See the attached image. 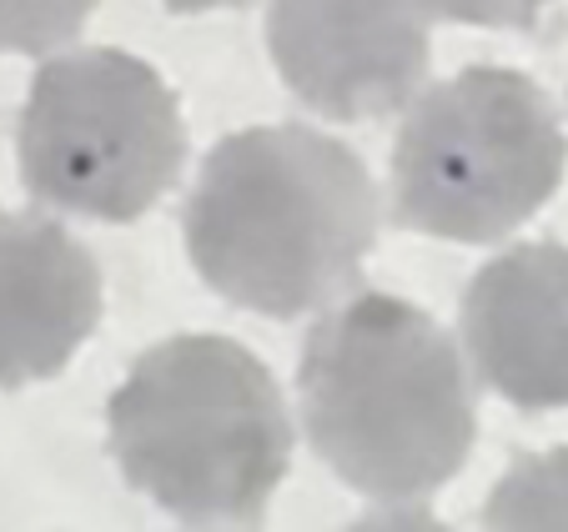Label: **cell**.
Listing matches in <instances>:
<instances>
[{"label":"cell","instance_id":"6da1fadb","mask_svg":"<svg viewBox=\"0 0 568 532\" xmlns=\"http://www.w3.org/2000/svg\"><path fill=\"white\" fill-rule=\"evenodd\" d=\"M377 242V192L353 146L312 126L216 141L186 196V252L212 291L302 317L353 291Z\"/></svg>","mask_w":568,"mask_h":532},{"label":"cell","instance_id":"7a4b0ae2","mask_svg":"<svg viewBox=\"0 0 568 532\" xmlns=\"http://www.w3.org/2000/svg\"><path fill=\"white\" fill-rule=\"evenodd\" d=\"M297 397L317 458L383 502L438 492L478 432L453 337L423 307L383 291H357L307 331Z\"/></svg>","mask_w":568,"mask_h":532},{"label":"cell","instance_id":"3957f363","mask_svg":"<svg viewBox=\"0 0 568 532\" xmlns=\"http://www.w3.org/2000/svg\"><path fill=\"white\" fill-rule=\"evenodd\" d=\"M111 458L182 522H257L287 478L292 417L257 351L186 331L141 351L111 392Z\"/></svg>","mask_w":568,"mask_h":532},{"label":"cell","instance_id":"277c9868","mask_svg":"<svg viewBox=\"0 0 568 532\" xmlns=\"http://www.w3.org/2000/svg\"><path fill=\"white\" fill-rule=\"evenodd\" d=\"M568 141L524 71L468 65L413 101L393 141L397 226L443 242H498L558 192Z\"/></svg>","mask_w":568,"mask_h":532},{"label":"cell","instance_id":"5b68a950","mask_svg":"<svg viewBox=\"0 0 568 532\" xmlns=\"http://www.w3.org/2000/svg\"><path fill=\"white\" fill-rule=\"evenodd\" d=\"M172 85L111 45L45 61L21 111V176L36 202L91 222H136L182 176Z\"/></svg>","mask_w":568,"mask_h":532},{"label":"cell","instance_id":"8992f818","mask_svg":"<svg viewBox=\"0 0 568 532\" xmlns=\"http://www.w3.org/2000/svg\"><path fill=\"white\" fill-rule=\"evenodd\" d=\"M267 51L302 106L333 121L403 111L428 75L423 0H272Z\"/></svg>","mask_w":568,"mask_h":532},{"label":"cell","instance_id":"52a82bcc","mask_svg":"<svg viewBox=\"0 0 568 532\" xmlns=\"http://www.w3.org/2000/svg\"><path fill=\"white\" fill-rule=\"evenodd\" d=\"M463 347L504 402L568 407V246H508L463 291Z\"/></svg>","mask_w":568,"mask_h":532},{"label":"cell","instance_id":"ba28073f","mask_svg":"<svg viewBox=\"0 0 568 532\" xmlns=\"http://www.w3.org/2000/svg\"><path fill=\"white\" fill-rule=\"evenodd\" d=\"M101 321V272L61 222L0 216V387L55 377Z\"/></svg>","mask_w":568,"mask_h":532},{"label":"cell","instance_id":"9c48e42d","mask_svg":"<svg viewBox=\"0 0 568 532\" xmlns=\"http://www.w3.org/2000/svg\"><path fill=\"white\" fill-rule=\"evenodd\" d=\"M483 532H568V448L518 458L488 492Z\"/></svg>","mask_w":568,"mask_h":532},{"label":"cell","instance_id":"30bf717a","mask_svg":"<svg viewBox=\"0 0 568 532\" xmlns=\"http://www.w3.org/2000/svg\"><path fill=\"white\" fill-rule=\"evenodd\" d=\"M97 0H0V51L45 55L81 35Z\"/></svg>","mask_w":568,"mask_h":532},{"label":"cell","instance_id":"8fae6325","mask_svg":"<svg viewBox=\"0 0 568 532\" xmlns=\"http://www.w3.org/2000/svg\"><path fill=\"white\" fill-rule=\"evenodd\" d=\"M428 16H443V21L458 25H494V31H524V25L538 21L548 0H423Z\"/></svg>","mask_w":568,"mask_h":532},{"label":"cell","instance_id":"7c38bea8","mask_svg":"<svg viewBox=\"0 0 568 532\" xmlns=\"http://www.w3.org/2000/svg\"><path fill=\"white\" fill-rule=\"evenodd\" d=\"M347 532H453V528H443L428 508H403V502H397V508H383V512L357 518Z\"/></svg>","mask_w":568,"mask_h":532},{"label":"cell","instance_id":"4fadbf2b","mask_svg":"<svg viewBox=\"0 0 568 532\" xmlns=\"http://www.w3.org/2000/svg\"><path fill=\"white\" fill-rule=\"evenodd\" d=\"M176 16H196V11H226V6H247V0H166Z\"/></svg>","mask_w":568,"mask_h":532}]
</instances>
